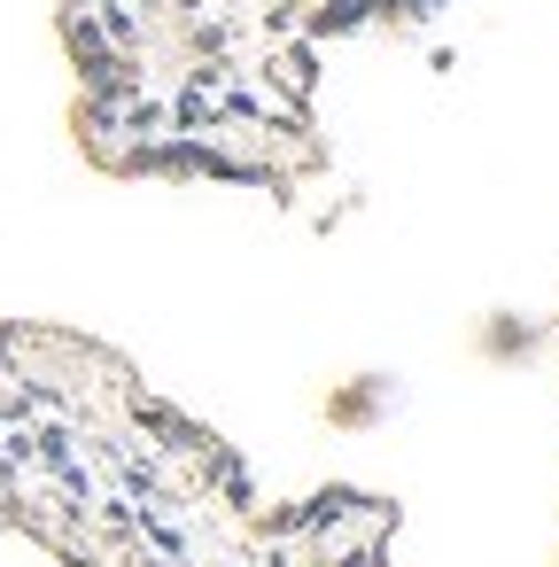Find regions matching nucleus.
Here are the masks:
<instances>
[{
    "mask_svg": "<svg viewBox=\"0 0 559 567\" xmlns=\"http://www.w3.org/2000/svg\"><path fill=\"white\" fill-rule=\"evenodd\" d=\"M396 505L373 489H311L303 505L257 513L234 567H389Z\"/></svg>",
    "mask_w": 559,
    "mask_h": 567,
    "instance_id": "obj_2",
    "label": "nucleus"
},
{
    "mask_svg": "<svg viewBox=\"0 0 559 567\" xmlns=\"http://www.w3.org/2000/svg\"><path fill=\"white\" fill-rule=\"evenodd\" d=\"M241 451L79 327L0 319V528L63 567H234L257 528Z\"/></svg>",
    "mask_w": 559,
    "mask_h": 567,
    "instance_id": "obj_1",
    "label": "nucleus"
},
{
    "mask_svg": "<svg viewBox=\"0 0 559 567\" xmlns=\"http://www.w3.org/2000/svg\"><path fill=\"white\" fill-rule=\"evenodd\" d=\"M435 9H443V0H373V17H404V24H420Z\"/></svg>",
    "mask_w": 559,
    "mask_h": 567,
    "instance_id": "obj_3",
    "label": "nucleus"
}]
</instances>
